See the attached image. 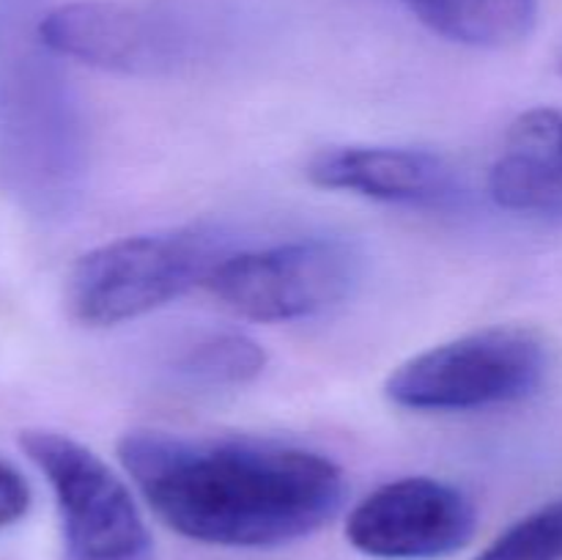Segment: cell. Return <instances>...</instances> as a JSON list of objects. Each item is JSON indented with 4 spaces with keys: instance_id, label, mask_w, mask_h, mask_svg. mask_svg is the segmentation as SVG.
I'll return each instance as SVG.
<instances>
[{
    "instance_id": "30bf717a",
    "label": "cell",
    "mask_w": 562,
    "mask_h": 560,
    "mask_svg": "<svg viewBox=\"0 0 562 560\" xmlns=\"http://www.w3.org/2000/svg\"><path fill=\"white\" fill-rule=\"evenodd\" d=\"M488 198L514 214L562 212V110L530 108L510 121L488 170Z\"/></svg>"
},
{
    "instance_id": "6da1fadb",
    "label": "cell",
    "mask_w": 562,
    "mask_h": 560,
    "mask_svg": "<svg viewBox=\"0 0 562 560\" xmlns=\"http://www.w3.org/2000/svg\"><path fill=\"white\" fill-rule=\"evenodd\" d=\"M119 461L154 514L190 541L283 547L340 511L344 470L302 445L256 437H184L132 428Z\"/></svg>"
},
{
    "instance_id": "9a60e30c",
    "label": "cell",
    "mask_w": 562,
    "mask_h": 560,
    "mask_svg": "<svg viewBox=\"0 0 562 560\" xmlns=\"http://www.w3.org/2000/svg\"><path fill=\"white\" fill-rule=\"evenodd\" d=\"M560 69H562V55H560Z\"/></svg>"
},
{
    "instance_id": "3957f363",
    "label": "cell",
    "mask_w": 562,
    "mask_h": 560,
    "mask_svg": "<svg viewBox=\"0 0 562 560\" xmlns=\"http://www.w3.org/2000/svg\"><path fill=\"white\" fill-rule=\"evenodd\" d=\"M225 256V242L203 228L121 236L77 258L66 307L86 327H115L206 285Z\"/></svg>"
},
{
    "instance_id": "277c9868",
    "label": "cell",
    "mask_w": 562,
    "mask_h": 560,
    "mask_svg": "<svg viewBox=\"0 0 562 560\" xmlns=\"http://www.w3.org/2000/svg\"><path fill=\"white\" fill-rule=\"evenodd\" d=\"M547 344L525 327H486L401 362L384 382L390 404L409 412H472L516 404L543 388Z\"/></svg>"
},
{
    "instance_id": "5b68a950",
    "label": "cell",
    "mask_w": 562,
    "mask_h": 560,
    "mask_svg": "<svg viewBox=\"0 0 562 560\" xmlns=\"http://www.w3.org/2000/svg\"><path fill=\"white\" fill-rule=\"evenodd\" d=\"M360 278L362 256L355 245L333 236H307L228 253L206 280V289L252 322H300L349 300Z\"/></svg>"
},
{
    "instance_id": "9c48e42d",
    "label": "cell",
    "mask_w": 562,
    "mask_h": 560,
    "mask_svg": "<svg viewBox=\"0 0 562 560\" xmlns=\"http://www.w3.org/2000/svg\"><path fill=\"white\" fill-rule=\"evenodd\" d=\"M307 179L398 206H445L459 195L456 168L439 154L406 146H329L311 157Z\"/></svg>"
},
{
    "instance_id": "7a4b0ae2",
    "label": "cell",
    "mask_w": 562,
    "mask_h": 560,
    "mask_svg": "<svg viewBox=\"0 0 562 560\" xmlns=\"http://www.w3.org/2000/svg\"><path fill=\"white\" fill-rule=\"evenodd\" d=\"M42 14V0H0V184L31 214L60 217L86 187L88 126Z\"/></svg>"
},
{
    "instance_id": "7c38bea8",
    "label": "cell",
    "mask_w": 562,
    "mask_h": 560,
    "mask_svg": "<svg viewBox=\"0 0 562 560\" xmlns=\"http://www.w3.org/2000/svg\"><path fill=\"white\" fill-rule=\"evenodd\" d=\"M267 368V351L245 333H206L176 355L173 373L190 388L231 390L250 384Z\"/></svg>"
},
{
    "instance_id": "52a82bcc",
    "label": "cell",
    "mask_w": 562,
    "mask_h": 560,
    "mask_svg": "<svg viewBox=\"0 0 562 560\" xmlns=\"http://www.w3.org/2000/svg\"><path fill=\"white\" fill-rule=\"evenodd\" d=\"M38 33L58 58L119 75H168L190 64L206 42L181 5L121 0H75L44 9Z\"/></svg>"
},
{
    "instance_id": "8fae6325",
    "label": "cell",
    "mask_w": 562,
    "mask_h": 560,
    "mask_svg": "<svg viewBox=\"0 0 562 560\" xmlns=\"http://www.w3.org/2000/svg\"><path fill=\"white\" fill-rule=\"evenodd\" d=\"M423 25L472 49H510L536 31L538 0H401Z\"/></svg>"
},
{
    "instance_id": "5bb4252c",
    "label": "cell",
    "mask_w": 562,
    "mask_h": 560,
    "mask_svg": "<svg viewBox=\"0 0 562 560\" xmlns=\"http://www.w3.org/2000/svg\"><path fill=\"white\" fill-rule=\"evenodd\" d=\"M27 508H31V486L14 467L0 461V530L20 522Z\"/></svg>"
},
{
    "instance_id": "8992f818",
    "label": "cell",
    "mask_w": 562,
    "mask_h": 560,
    "mask_svg": "<svg viewBox=\"0 0 562 560\" xmlns=\"http://www.w3.org/2000/svg\"><path fill=\"white\" fill-rule=\"evenodd\" d=\"M47 478L60 514L66 560H151L154 541L130 486L77 439L49 428L20 434Z\"/></svg>"
},
{
    "instance_id": "ba28073f",
    "label": "cell",
    "mask_w": 562,
    "mask_h": 560,
    "mask_svg": "<svg viewBox=\"0 0 562 560\" xmlns=\"http://www.w3.org/2000/svg\"><path fill=\"white\" fill-rule=\"evenodd\" d=\"M477 530L472 500L453 483L415 475L373 489L355 505L346 538L376 560H439L470 547Z\"/></svg>"
},
{
    "instance_id": "4fadbf2b",
    "label": "cell",
    "mask_w": 562,
    "mask_h": 560,
    "mask_svg": "<svg viewBox=\"0 0 562 560\" xmlns=\"http://www.w3.org/2000/svg\"><path fill=\"white\" fill-rule=\"evenodd\" d=\"M475 560H562V497L514 522Z\"/></svg>"
}]
</instances>
